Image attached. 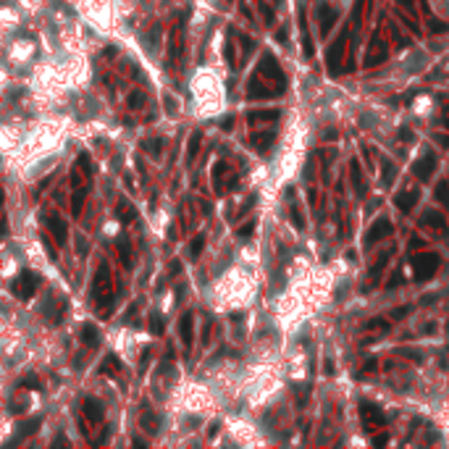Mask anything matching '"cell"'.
I'll return each instance as SVG.
<instances>
[{
  "label": "cell",
  "mask_w": 449,
  "mask_h": 449,
  "mask_svg": "<svg viewBox=\"0 0 449 449\" xmlns=\"http://www.w3.org/2000/svg\"><path fill=\"white\" fill-rule=\"evenodd\" d=\"M436 268H439V255H418L413 260V271H415V278L418 281H426L431 278Z\"/></svg>",
  "instance_id": "cell-1"
},
{
  "label": "cell",
  "mask_w": 449,
  "mask_h": 449,
  "mask_svg": "<svg viewBox=\"0 0 449 449\" xmlns=\"http://www.w3.org/2000/svg\"><path fill=\"white\" fill-rule=\"evenodd\" d=\"M433 168H436V158H433V155H423L418 163H415L413 171H415V176H418L420 181H428V176L433 173Z\"/></svg>",
  "instance_id": "cell-3"
},
{
  "label": "cell",
  "mask_w": 449,
  "mask_h": 449,
  "mask_svg": "<svg viewBox=\"0 0 449 449\" xmlns=\"http://www.w3.org/2000/svg\"><path fill=\"white\" fill-rule=\"evenodd\" d=\"M344 42H347V35H342L339 40H336V45L331 48L328 66H331V71H334V74H336V69H339V58H342V53H344Z\"/></svg>",
  "instance_id": "cell-7"
},
{
  "label": "cell",
  "mask_w": 449,
  "mask_h": 449,
  "mask_svg": "<svg viewBox=\"0 0 449 449\" xmlns=\"http://www.w3.org/2000/svg\"><path fill=\"white\" fill-rule=\"evenodd\" d=\"M402 5H405V8H413V0H399Z\"/></svg>",
  "instance_id": "cell-10"
},
{
  "label": "cell",
  "mask_w": 449,
  "mask_h": 449,
  "mask_svg": "<svg viewBox=\"0 0 449 449\" xmlns=\"http://www.w3.org/2000/svg\"><path fill=\"white\" fill-rule=\"evenodd\" d=\"M423 226H426V229H433V231H441V234H447V231H449L447 221L441 218V213H436V210L423 213Z\"/></svg>",
  "instance_id": "cell-4"
},
{
  "label": "cell",
  "mask_w": 449,
  "mask_h": 449,
  "mask_svg": "<svg viewBox=\"0 0 449 449\" xmlns=\"http://www.w3.org/2000/svg\"><path fill=\"white\" fill-rule=\"evenodd\" d=\"M415 200H418V192H415V190H402L394 197V203H397V207H399L402 213H410L415 207Z\"/></svg>",
  "instance_id": "cell-5"
},
{
  "label": "cell",
  "mask_w": 449,
  "mask_h": 449,
  "mask_svg": "<svg viewBox=\"0 0 449 449\" xmlns=\"http://www.w3.org/2000/svg\"><path fill=\"white\" fill-rule=\"evenodd\" d=\"M381 234H392V224H389V221H383V218H381V221H376V224H373V229L368 231L365 244H373L376 239L381 237Z\"/></svg>",
  "instance_id": "cell-6"
},
{
  "label": "cell",
  "mask_w": 449,
  "mask_h": 449,
  "mask_svg": "<svg viewBox=\"0 0 449 449\" xmlns=\"http://www.w3.org/2000/svg\"><path fill=\"white\" fill-rule=\"evenodd\" d=\"M383 173H386V176H383V181L389 184V181L394 179V168H392V166H386V168H383Z\"/></svg>",
  "instance_id": "cell-9"
},
{
  "label": "cell",
  "mask_w": 449,
  "mask_h": 449,
  "mask_svg": "<svg viewBox=\"0 0 449 449\" xmlns=\"http://www.w3.org/2000/svg\"><path fill=\"white\" fill-rule=\"evenodd\" d=\"M360 413H363V420H365L368 431H373V428H381L383 423H386V418H383V413L376 405H368V402H363L360 405Z\"/></svg>",
  "instance_id": "cell-2"
},
{
  "label": "cell",
  "mask_w": 449,
  "mask_h": 449,
  "mask_svg": "<svg viewBox=\"0 0 449 449\" xmlns=\"http://www.w3.org/2000/svg\"><path fill=\"white\" fill-rule=\"evenodd\" d=\"M436 197H439L441 205L449 207V184H447V181H441V184H439V190H436Z\"/></svg>",
  "instance_id": "cell-8"
}]
</instances>
